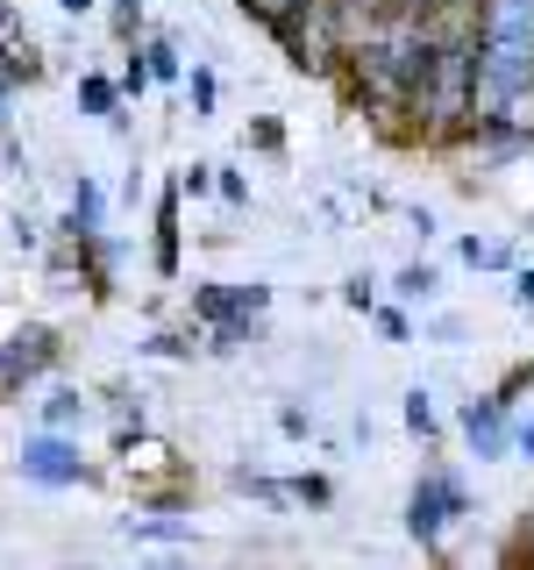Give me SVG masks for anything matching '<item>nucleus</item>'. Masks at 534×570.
I'll use <instances>...</instances> for the list:
<instances>
[{
  "instance_id": "f8f14e48",
  "label": "nucleus",
  "mask_w": 534,
  "mask_h": 570,
  "mask_svg": "<svg viewBox=\"0 0 534 570\" xmlns=\"http://www.w3.org/2000/svg\"><path fill=\"white\" fill-rule=\"evenodd\" d=\"M406 435H414V442H435L442 435V406H435V392H427V385L406 392Z\"/></svg>"
},
{
  "instance_id": "f3484780",
  "label": "nucleus",
  "mask_w": 534,
  "mask_h": 570,
  "mask_svg": "<svg viewBox=\"0 0 534 570\" xmlns=\"http://www.w3.org/2000/svg\"><path fill=\"white\" fill-rule=\"evenodd\" d=\"M107 22H115V43L121 50L142 43V0H107Z\"/></svg>"
},
{
  "instance_id": "7c9ffc66",
  "label": "nucleus",
  "mask_w": 534,
  "mask_h": 570,
  "mask_svg": "<svg viewBox=\"0 0 534 570\" xmlns=\"http://www.w3.org/2000/svg\"><path fill=\"white\" fill-rule=\"evenodd\" d=\"M8 94H14V79H8V71H0V121H8Z\"/></svg>"
},
{
  "instance_id": "aec40b11",
  "label": "nucleus",
  "mask_w": 534,
  "mask_h": 570,
  "mask_svg": "<svg viewBox=\"0 0 534 570\" xmlns=\"http://www.w3.org/2000/svg\"><path fill=\"white\" fill-rule=\"evenodd\" d=\"M121 94H129V100L150 94V65H142V50H136V43H129V65H121Z\"/></svg>"
},
{
  "instance_id": "a211bd4d",
  "label": "nucleus",
  "mask_w": 534,
  "mask_h": 570,
  "mask_svg": "<svg viewBox=\"0 0 534 570\" xmlns=\"http://www.w3.org/2000/svg\"><path fill=\"white\" fill-rule=\"evenodd\" d=\"M186 94H192V115H214L221 86H214V71H207V65H186Z\"/></svg>"
},
{
  "instance_id": "423d86ee",
  "label": "nucleus",
  "mask_w": 534,
  "mask_h": 570,
  "mask_svg": "<svg viewBox=\"0 0 534 570\" xmlns=\"http://www.w3.org/2000/svg\"><path fill=\"white\" fill-rule=\"evenodd\" d=\"M271 314V285H192V321L200 328H228V321H264Z\"/></svg>"
},
{
  "instance_id": "cd10ccee",
  "label": "nucleus",
  "mask_w": 534,
  "mask_h": 570,
  "mask_svg": "<svg viewBox=\"0 0 534 570\" xmlns=\"http://www.w3.org/2000/svg\"><path fill=\"white\" fill-rule=\"evenodd\" d=\"M506 557H513V563H534V507H527V521H521V542H513Z\"/></svg>"
},
{
  "instance_id": "c756f323",
  "label": "nucleus",
  "mask_w": 534,
  "mask_h": 570,
  "mask_svg": "<svg viewBox=\"0 0 534 570\" xmlns=\"http://www.w3.org/2000/svg\"><path fill=\"white\" fill-rule=\"evenodd\" d=\"M58 8L71 14V22H79V14H93V8H100V0H58Z\"/></svg>"
},
{
  "instance_id": "f03ea898",
  "label": "nucleus",
  "mask_w": 534,
  "mask_h": 570,
  "mask_svg": "<svg viewBox=\"0 0 534 570\" xmlns=\"http://www.w3.org/2000/svg\"><path fill=\"white\" fill-rule=\"evenodd\" d=\"M456 521H471V485H463L449 463H427L414 478V492H406V534L421 549H442Z\"/></svg>"
},
{
  "instance_id": "4be33fe9",
  "label": "nucleus",
  "mask_w": 534,
  "mask_h": 570,
  "mask_svg": "<svg viewBox=\"0 0 534 570\" xmlns=\"http://www.w3.org/2000/svg\"><path fill=\"white\" fill-rule=\"evenodd\" d=\"M236 8H243V14H249L257 29H271L278 14H293V8H299V0H236Z\"/></svg>"
},
{
  "instance_id": "6e6552de",
  "label": "nucleus",
  "mask_w": 534,
  "mask_h": 570,
  "mask_svg": "<svg viewBox=\"0 0 534 570\" xmlns=\"http://www.w3.org/2000/svg\"><path fill=\"white\" fill-rule=\"evenodd\" d=\"M0 71H8L14 86L43 79V50H36V36L14 22V0H0Z\"/></svg>"
},
{
  "instance_id": "39448f33",
  "label": "nucleus",
  "mask_w": 534,
  "mask_h": 570,
  "mask_svg": "<svg viewBox=\"0 0 534 570\" xmlns=\"http://www.w3.org/2000/svg\"><path fill=\"white\" fill-rule=\"evenodd\" d=\"M456 435L477 450V463H498V456L513 450V400L498 385L492 392H471V400L456 406Z\"/></svg>"
},
{
  "instance_id": "7ed1b4c3",
  "label": "nucleus",
  "mask_w": 534,
  "mask_h": 570,
  "mask_svg": "<svg viewBox=\"0 0 534 570\" xmlns=\"http://www.w3.org/2000/svg\"><path fill=\"white\" fill-rule=\"evenodd\" d=\"M14 471H22V485H43V492L93 485V463H86V450H79V435H71V428H36V435H22Z\"/></svg>"
},
{
  "instance_id": "6ab92c4d",
  "label": "nucleus",
  "mask_w": 534,
  "mask_h": 570,
  "mask_svg": "<svg viewBox=\"0 0 534 570\" xmlns=\"http://www.w3.org/2000/svg\"><path fill=\"white\" fill-rule=\"evenodd\" d=\"M192 343H200V328H192V335L165 328V335H150V343H142V350H150V356H171V364H178V356H192Z\"/></svg>"
},
{
  "instance_id": "20e7f679",
  "label": "nucleus",
  "mask_w": 534,
  "mask_h": 570,
  "mask_svg": "<svg viewBox=\"0 0 534 570\" xmlns=\"http://www.w3.org/2000/svg\"><path fill=\"white\" fill-rule=\"evenodd\" d=\"M65 356V335L50 328V321H29V328H14L8 343H0V400H22L36 379H50Z\"/></svg>"
},
{
  "instance_id": "b1692460",
  "label": "nucleus",
  "mask_w": 534,
  "mask_h": 570,
  "mask_svg": "<svg viewBox=\"0 0 534 570\" xmlns=\"http://www.w3.org/2000/svg\"><path fill=\"white\" fill-rule=\"evenodd\" d=\"M343 299H349L356 314H370V307H378V278H370V272H364V278H349V285H343Z\"/></svg>"
},
{
  "instance_id": "ddd939ff",
  "label": "nucleus",
  "mask_w": 534,
  "mask_h": 570,
  "mask_svg": "<svg viewBox=\"0 0 534 570\" xmlns=\"http://www.w3.org/2000/svg\"><path fill=\"white\" fill-rule=\"evenodd\" d=\"M456 257L471 264V272H513V249H506V243H492V236H463V243H456Z\"/></svg>"
},
{
  "instance_id": "dca6fc26",
  "label": "nucleus",
  "mask_w": 534,
  "mask_h": 570,
  "mask_svg": "<svg viewBox=\"0 0 534 570\" xmlns=\"http://www.w3.org/2000/svg\"><path fill=\"white\" fill-rule=\"evenodd\" d=\"M129 534H136V542H192V521H157V513L136 521V513H129Z\"/></svg>"
},
{
  "instance_id": "1a4fd4ad",
  "label": "nucleus",
  "mask_w": 534,
  "mask_h": 570,
  "mask_svg": "<svg viewBox=\"0 0 534 570\" xmlns=\"http://www.w3.org/2000/svg\"><path fill=\"white\" fill-rule=\"evenodd\" d=\"M36 414H43V428H79L86 414H93V392H86V385H50Z\"/></svg>"
},
{
  "instance_id": "4468645a",
  "label": "nucleus",
  "mask_w": 534,
  "mask_h": 570,
  "mask_svg": "<svg viewBox=\"0 0 534 570\" xmlns=\"http://www.w3.org/2000/svg\"><path fill=\"white\" fill-rule=\"evenodd\" d=\"M121 86L115 79H100V71H86V79H79V107H86V115H93V121H115L121 115Z\"/></svg>"
},
{
  "instance_id": "a878e982",
  "label": "nucleus",
  "mask_w": 534,
  "mask_h": 570,
  "mask_svg": "<svg viewBox=\"0 0 534 570\" xmlns=\"http://www.w3.org/2000/svg\"><path fill=\"white\" fill-rule=\"evenodd\" d=\"M249 142H257V150H285V129H278V115H264L257 129H249Z\"/></svg>"
},
{
  "instance_id": "412c9836",
  "label": "nucleus",
  "mask_w": 534,
  "mask_h": 570,
  "mask_svg": "<svg viewBox=\"0 0 534 570\" xmlns=\"http://www.w3.org/2000/svg\"><path fill=\"white\" fill-rule=\"evenodd\" d=\"M214 193H221L228 207H243V200H249V178H243V165H221V171H214Z\"/></svg>"
},
{
  "instance_id": "5701e85b",
  "label": "nucleus",
  "mask_w": 534,
  "mask_h": 570,
  "mask_svg": "<svg viewBox=\"0 0 534 570\" xmlns=\"http://www.w3.org/2000/svg\"><path fill=\"white\" fill-rule=\"evenodd\" d=\"M178 193H186V200H207V193H214V165H186V171H178Z\"/></svg>"
},
{
  "instance_id": "f257e3e1",
  "label": "nucleus",
  "mask_w": 534,
  "mask_h": 570,
  "mask_svg": "<svg viewBox=\"0 0 534 570\" xmlns=\"http://www.w3.org/2000/svg\"><path fill=\"white\" fill-rule=\"evenodd\" d=\"M534 94V0H477V100L471 129Z\"/></svg>"
},
{
  "instance_id": "2eb2a0df",
  "label": "nucleus",
  "mask_w": 534,
  "mask_h": 570,
  "mask_svg": "<svg viewBox=\"0 0 534 570\" xmlns=\"http://www.w3.org/2000/svg\"><path fill=\"white\" fill-rule=\"evenodd\" d=\"M392 285H399V299H406V307H427V299L442 293V272H435V264H406V272L392 278Z\"/></svg>"
},
{
  "instance_id": "0eeeda50",
  "label": "nucleus",
  "mask_w": 534,
  "mask_h": 570,
  "mask_svg": "<svg viewBox=\"0 0 534 570\" xmlns=\"http://www.w3.org/2000/svg\"><path fill=\"white\" fill-rule=\"evenodd\" d=\"M236 492L264 499V507H328L335 499L328 478H257V471H236Z\"/></svg>"
},
{
  "instance_id": "c85d7f7f",
  "label": "nucleus",
  "mask_w": 534,
  "mask_h": 570,
  "mask_svg": "<svg viewBox=\"0 0 534 570\" xmlns=\"http://www.w3.org/2000/svg\"><path fill=\"white\" fill-rule=\"evenodd\" d=\"M513 307H521V314L534 307V264H527V272H513Z\"/></svg>"
},
{
  "instance_id": "9d476101",
  "label": "nucleus",
  "mask_w": 534,
  "mask_h": 570,
  "mask_svg": "<svg viewBox=\"0 0 534 570\" xmlns=\"http://www.w3.org/2000/svg\"><path fill=\"white\" fill-rule=\"evenodd\" d=\"M178 200H186V193H165V200H157V249H150V257H157V272H178Z\"/></svg>"
},
{
  "instance_id": "bb28decb",
  "label": "nucleus",
  "mask_w": 534,
  "mask_h": 570,
  "mask_svg": "<svg viewBox=\"0 0 534 570\" xmlns=\"http://www.w3.org/2000/svg\"><path fill=\"white\" fill-rule=\"evenodd\" d=\"M513 456H527V463H534V414L513 421Z\"/></svg>"
},
{
  "instance_id": "393cba45",
  "label": "nucleus",
  "mask_w": 534,
  "mask_h": 570,
  "mask_svg": "<svg viewBox=\"0 0 534 570\" xmlns=\"http://www.w3.org/2000/svg\"><path fill=\"white\" fill-rule=\"evenodd\" d=\"M370 314H378V328L392 335V343H406V335H414V321H406L399 307H370Z\"/></svg>"
},
{
  "instance_id": "9b49d317",
  "label": "nucleus",
  "mask_w": 534,
  "mask_h": 570,
  "mask_svg": "<svg viewBox=\"0 0 534 570\" xmlns=\"http://www.w3.org/2000/svg\"><path fill=\"white\" fill-rule=\"evenodd\" d=\"M142 65H150V86H178V79H186V58H178V43H171V36H142Z\"/></svg>"
}]
</instances>
